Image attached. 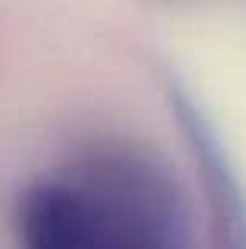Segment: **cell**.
Wrapping results in <instances>:
<instances>
[{
	"label": "cell",
	"mask_w": 246,
	"mask_h": 249,
	"mask_svg": "<svg viewBox=\"0 0 246 249\" xmlns=\"http://www.w3.org/2000/svg\"><path fill=\"white\" fill-rule=\"evenodd\" d=\"M95 249H190L174 183L136 152H98L73 180Z\"/></svg>",
	"instance_id": "cell-1"
},
{
	"label": "cell",
	"mask_w": 246,
	"mask_h": 249,
	"mask_svg": "<svg viewBox=\"0 0 246 249\" xmlns=\"http://www.w3.org/2000/svg\"><path fill=\"white\" fill-rule=\"evenodd\" d=\"M177 114L190 152L196 155V167L205 183V205H209V240L211 249H246V202L230 174L228 161L221 158V148L211 139L209 126L196 117V110L177 98Z\"/></svg>",
	"instance_id": "cell-2"
},
{
	"label": "cell",
	"mask_w": 246,
	"mask_h": 249,
	"mask_svg": "<svg viewBox=\"0 0 246 249\" xmlns=\"http://www.w3.org/2000/svg\"><path fill=\"white\" fill-rule=\"evenodd\" d=\"M22 249H95L82 196L73 183L32 186L19 202Z\"/></svg>",
	"instance_id": "cell-3"
}]
</instances>
